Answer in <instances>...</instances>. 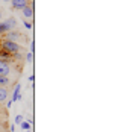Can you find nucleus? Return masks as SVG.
<instances>
[{
    "mask_svg": "<svg viewBox=\"0 0 132 132\" xmlns=\"http://www.w3.org/2000/svg\"><path fill=\"white\" fill-rule=\"evenodd\" d=\"M3 49L6 50V52L9 53H18L21 50V46L18 44V43H12V41H3Z\"/></svg>",
    "mask_w": 132,
    "mask_h": 132,
    "instance_id": "1",
    "label": "nucleus"
},
{
    "mask_svg": "<svg viewBox=\"0 0 132 132\" xmlns=\"http://www.w3.org/2000/svg\"><path fill=\"white\" fill-rule=\"evenodd\" d=\"M9 73H11L9 64H8L6 61L0 59V76H9Z\"/></svg>",
    "mask_w": 132,
    "mask_h": 132,
    "instance_id": "2",
    "label": "nucleus"
},
{
    "mask_svg": "<svg viewBox=\"0 0 132 132\" xmlns=\"http://www.w3.org/2000/svg\"><path fill=\"white\" fill-rule=\"evenodd\" d=\"M23 37H21V34L20 32H17V30H12V32H6V41H12V43H15V41L21 40Z\"/></svg>",
    "mask_w": 132,
    "mask_h": 132,
    "instance_id": "3",
    "label": "nucleus"
},
{
    "mask_svg": "<svg viewBox=\"0 0 132 132\" xmlns=\"http://www.w3.org/2000/svg\"><path fill=\"white\" fill-rule=\"evenodd\" d=\"M11 5L15 9H23L27 6V0H11Z\"/></svg>",
    "mask_w": 132,
    "mask_h": 132,
    "instance_id": "4",
    "label": "nucleus"
},
{
    "mask_svg": "<svg viewBox=\"0 0 132 132\" xmlns=\"http://www.w3.org/2000/svg\"><path fill=\"white\" fill-rule=\"evenodd\" d=\"M23 15H24V18H29L30 20L34 17V8L29 6V5H27L26 8H23Z\"/></svg>",
    "mask_w": 132,
    "mask_h": 132,
    "instance_id": "5",
    "label": "nucleus"
},
{
    "mask_svg": "<svg viewBox=\"0 0 132 132\" xmlns=\"http://www.w3.org/2000/svg\"><path fill=\"white\" fill-rule=\"evenodd\" d=\"M12 27L9 26V23L8 21H5V23H0V35L2 34H6V32H9Z\"/></svg>",
    "mask_w": 132,
    "mask_h": 132,
    "instance_id": "6",
    "label": "nucleus"
},
{
    "mask_svg": "<svg viewBox=\"0 0 132 132\" xmlns=\"http://www.w3.org/2000/svg\"><path fill=\"white\" fill-rule=\"evenodd\" d=\"M8 99V90L6 87H0V102H5Z\"/></svg>",
    "mask_w": 132,
    "mask_h": 132,
    "instance_id": "7",
    "label": "nucleus"
},
{
    "mask_svg": "<svg viewBox=\"0 0 132 132\" xmlns=\"http://www.w3.org/2000/svg\"><path fill=\"white\" fill-rule=\"evenodd\" d=\"M20 99H21V96H20V85H17V88L14 90L12 102H17V100H20Z\"/></svg>",
    "mask_w": 132,
    "mask_h": 132,
    "instance_id": "8",
    "label": "nucleus"
},
{
    "mask_svg": "<svg viewBox=\"0 0 132 132\" xmlns=\"http://www.w3.org/2000/svg\"><path fill=\"white\" fill-rule=\"evenodd\" d=\"M9 85V78L8 76H0V87H8Z\"/></svg>",
    "mask_w": 132,
    "mask_h": 132,
    "instance_id": "9",
    "label": "nucleus"
},
{
    "mask_svg": "<svg viewBox=\"0 0 132 132\" xmlns=\"http://www.w3.org/2000/svg\"><path fill=\"white\" fill-rule=\"evenodd\" d=\"M20 126H21V129H23V131H29V129H30V123H27V121H23Z\"/></svg>",
    "mask_w": 132,
    "mask_h": 132,
    "instance_id": "10",
    "label": "nucleus"
},
{
    "mask_svg": "<svg viewBox=\"0 0 132 132\" xmlns=\"http://www.w3.org/2000/svg\"><path fill=\"white\" fill-rule=\"evenodd\" d=\"M24 120H23V116H17L15 117V125H21Z\"/></svg>",
    "mask_w": 132,
    "mask_h": 132,
    "instance_id": "11",
    "label": "nucleus"
},
{
    "mask_svg": "<svg viewBox=\"0 0 132 132\" xmlns=\"http://www.w3.org/2000/svg\"><path fill=\"white\" fill-rule=\"evenodd\" d=\"M6 21L9 23V26H11V27H14V26H15V23H17V20H15V18H8Z\"/></svg>",
    "mask_w": 132,
    "mask_h": 132,
    "instance_id": "12",
    "label": "nucleus"
},
{
    "mask_svg": "<svg viewBox=\"0 0 132 132\" xmlns=\"http://www.w3.org/2000/svg\"><path fill=\"white\" fill-rule=\"evenodd\" d=\"M26 61H29V62H32V61H34V53H32V52L26 55Z\"/></svg>",
    "mask_w": 132,
    "mask_h": 132,
    "instance_id": "13",
    "label": "nucleus"
},
{
    "mask_svg": "<svg viewBox=\"0 0 132 132\" xmlns=\"http://www.w3.org/2000/svg\"><path fill=\"white\" fill-rule=\"evenodd\" d=\"M24 26H26L27 29H32V23H29V21L26 20V21H24Z\"/></svg>",
    "mask_w": 132,
    "mask_h": 132,
    "instance_id": "14",
    "label": "nucleus"
},
{
    "mask_svg": "<svg viewBox=\"0 0 132 132\" xmlns=\"http://www.w3.org/2000/svg\"><path fill=\"white\" fill-rule=\"evenodd\" d=\"M3 2H11V0H3Z\"/></svg>",
    "mask_w": 132,
    "mask_h": 132,
    "instance_id": "15",
    "label": "nucleus"
},
{
    "mask_svg": "<svg viewBox=\"0 0 132 132\" xmlns=\"http://www.w3.org/2000/svg\"><path fill=\"white\" fill-rule=\"evenodd\" d=\"M0 18H2V12H0Z\"/></svg>",
    "mask_w": 132,
    "mask_h": 132,
    "instance_id": "16",
    "label": "nucleus"
},
{
    "mask_svg": "<svg viewBox=\"0 0 132 132\" xmlns=\"http://www.w3.org/2000/svg\"><path fill=\"white\" fill-rule=\"evenodd\" d=\"M0 131H2V126H0Z\"/></svg>",
    "mask_w": 132,
    "mask_h": 132,
    "instance_id": "17",
    "label": "nucleus"
},
{
    "mask_svg": "<svg viewBox=\"0 0 132 132\" xmlns=\"http://www.w3.org/2000/svg\"><path fill=\"white\" fill-rule=\"evenodd\" d=\"M27 132H29V131H27Z\"/></svg>",
    "mask_w": 132,
    "mask_h": 132,
    "instance_id": "18",
    "label": "nucleus"
}]
</instances>
